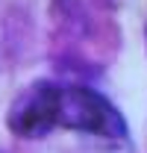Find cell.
Listing matches in <instances>:
<instances>
[{
  "label": "cell",
  "mask_w": 147,
  "mask_h": 153,
  "mask_svg": "<svg viewBox=\"0 0 147 153\" xmlns=\"http://www.w3.org/2000/svg\"><path fill=\"white\" fill-rule=\"evenodd\" d=\"M59 127L97 138H124V115L112 106V100L88 85H62L59 91Z\"/></svg>",
  "instance_id": "6da1fadb"
},
{
  "label": "cell",
  "mask_w": 147,
  "mask_h": 153,
  "mask_svg": "<svg viewBox=\"0 0 147 153\" xmlns=\"http://www.w3.org/2000/svg\"><path fill=\"white\" fill-rule=\"evenodd\" d=\"M59 91L62 85L50 79L27 85L6 112L9 133L18 138H44L47 133H53L59 127Z\"/></svg>",
  "instance_id": "7a4b0ae2"
}]
</instances>
